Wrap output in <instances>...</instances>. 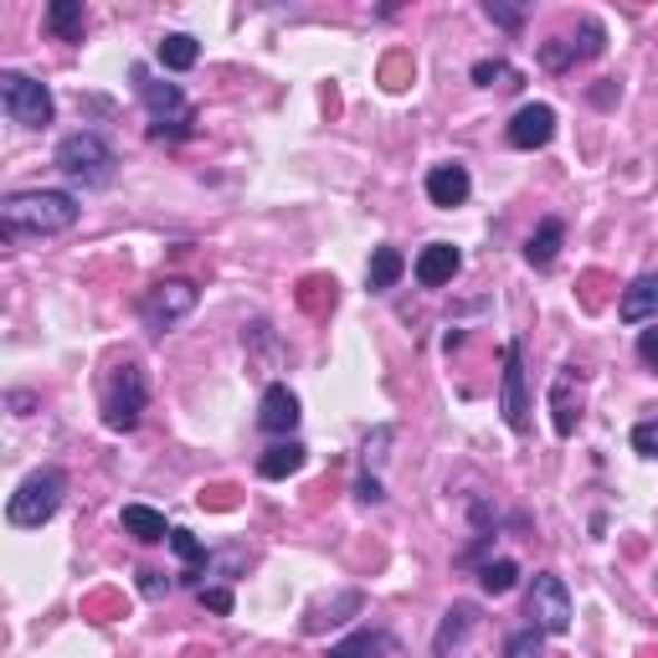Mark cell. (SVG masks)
Listing matches in <instances>:
<instances>
[{"mask_svg": "<svg viewBox=\"0 0 658 658\" xmlns=\"http://www.w3.org/2000/svg\"><path fill=\"white\" fill-rule=\"evenodd\" d=\"M78 212V196H68V190H16L0 206V227H6V237H21V232L52 237V232H68Z\"/></svg>", "mask_w": 658, "mask_h": 658, "instance_id": "obj_1", "label": "cell"}, {"mask_svg": "<svg viewBox=\"0 0 658 658\" xmlns=\"http://www.w3.org/2000/svg\"><path fill=\"white\" fill-rule=\"evenodd\" d=\"M114 165H119V155L108 149L104 135H94V129H78V135H68L62 145H57V170L68 175V180H78V186H108L114 180Z\"/></svg>", "mask_w": 658, "mask_h": 658, "instance_id": "obj_2", "label": "cell"}, {"mask_svg": "<svg viewBox=\"0 0 658 658\" xmlns=\"http://www.w3.org/2000/svg\"><path fill=\"white\" fill-rule=\"evenodd\" d=\"M62 494H68V479H62L57 469H37L31 479H21V489L11 494V504H6V520H11L16 530H41V524L57 514Z\"/></svg>", "mask_w": 658, "mask_h": 658, "instance_id": "obj_3", "label": "cell"}, {"mask_svg": "<svg viewBox=\"0 0 658 658\" xmlns=\"http://www.w3.org/2000/svg\"><path fill=\"white\" fill-rule=\"evenodd\" d=\"M135 82H139V98L149 108V135L155 139H186L196 114H190L186 94L175 88V82H155L149 68H135Z\"/></svg>", "mask_w": 658, "mask_h": 658, "instance_id": "obj_4", "label": "cell"}, {"mask_svg": "<svg viewBox=\"0 0 658 658\" xmlns=\"http://www.w3.org/2000/svg\"><path fill=\"white\" fill-rule=\"evenodd\" d=\"M145 402H149L145 371H139L135 361L114 365V376L104 381V422H108V428H114V432H135Z\"/></svg>", "mask_w": 658, "mask_h": 658, "instance_id": "obj_5", "label": "cell"}, {"mask_svg": "<svg viewBox=\"0 0 658 658\" xmlns=\"http://www.w3.org/2000/svg\"><path fill=\"white\" fill-rule=\"evenodd\" d=\"M0 108H6L11 124H21V129H47L57 114L52 94H47L37 78H27V72H0Z\"/></svg>", "mask_w": 658, "mask_h": 658, "instance_id": "obj_6", "label": "cell"}, {"mask_svg": "<svg viewBox=\"0 0 658 658\" xmlns=\"http://www.w3.org/2000/svg\"><path fill=\"white\" fill-rule=\"evenodd\" d=\"M524 612H530V628H540L546 638H561V632L571 628V591H566V581L556 577V571H540L536 587H530Z\"/></svg>", "mask_w": 658, "mask_h": 658, "instance_id": "obj_7", "label": "cell"}, {"mask_svg": "<svg viewBox=\"0 0 658 658\" xmlns=\"http://www.w3.org/2000/svg\"><path fill=\"white\" fill-rule=\"evenodd\" d=\"M196 283H186V278H165V283H155L145 294V304H139V314H145V324L155 330V335H165V330H175V324L186 320L190 310H196Z\"/></svg>", "mask_w": 658, "mask_h": 658, "instance_id": "obj_8", "label": "cell"}, {"mask_svg": "<svg viewBox=\"0 0 658 658\" xmlns=\"http://www.w3.org/2000/svg\"><path fill=\"white\" fill-rule=\"evenodd\" d=\"M499 412L514 432H530V391H524L520 345H504V376H499Z\"/></svg>", "mask_w": 658, "mask_h": 658, "instance_id": "obj_9", "label": "cell"}, {"mask_svg": "<svg viewBox=\"0 0 658 658\" xmlns=\"http://www.w3.org/2000/svg\"><path fill=\"white\" fill-rule=\"evenodd\" d=\"M510 145L514 149H540V145H551L556 139V108L551 104H524L520 114L510 119Z\"/></svg>", "mask_w": 658, "mask_h": 658, "instance_id": "obj_10", "label": "cell"}, {"mask_svg": "<svg viewBox=\"0 0 658 658\" xmlns=\"http://www.w3.org/2000/svg\"><path fill=\"white\" fill-rule=\"evenodd\" d=\"M469 190H473L469 165L448 160V165H432V170H428V202L443 206V212H453V206L469 202Z\"/></svg>", "mask_w": 658, "mask_h": 658, "instance_id": "obj_11", "label": "cell"}, {"mask_svg": "<svg viewBox=\"0 0 658 658\" xmlns=\"http://www.w3.org/2000/svg\"><path fill=\"white\" fill-rule=\"evenodd\" d=\"M298 396L288 386H268L263 391V406H257V428L273 432V438H288V432L298 428Z\"/></svg>", "mask_w": 658, "mask_h": 658, "instance_id": "obj_12", "label": "cell"}, {"mask_svg": "<svg viewBox=\"0 0 658 658\" xmlns=\"http://www.w3.org/2000/svg\"><path fill=\"white\" fill-rule=\"evenodd\" d=\"M463 268V253H458L453 243H432V247H422L416 253V283L422 288H443V283H453V273Z\"/></svg>", "mask_w": 658, "mask_h": 658, "instance_id": "obj_13", "label": "cell"}, {"mask_svg": "<svg viewBox=\"0 0 658 658\" xmlns=\"http://www.w3.org/2000/svg\"><path fill=\"white\" fill-rule=\"evenodd\" d=\"M473 622H479V607H473V602H453V607H448V618H443V628H438V638H432V654L453 658L458 648H463V638L473 632Z\"/></svg>", "mask_w": 658, "mask_h": 658, "instance_id": "obj_14", "label": "cell"}, {"mask_svg": "<svg viewBox=\"0 0 658 658\" xmlns=\"http://www.w3.org/2000/svg\"><path fill=\"white\" fill-rule=\"evenodd\" d=\"M618 314H622V324L658 320V273H644V278H632V288H622Z\"/></svg>", "mask_w": 658, "mask_h": 658, "instance_id": "obj_15", "label": "cell"}, {"mask_svg": "<svg viewBox=\"0 0 658 658\" xmlns=\"http://www.w3.org/2000/svg\"><path fill=\"white\" fill-rule=\"evenodd\" d=\"M124 536H135L139 546H160V540H170V524H165L160 510H149V504H124Z\"/></svg>", "mask_w": 658, "mask_h": 658, "instance_id": "obj_16", "label": "cell"}, {"mask_svg": "<svg viewBox=\"0 0 658 658\" xmlns=\"http://www.w3.org/2000/svg\"><path fill=\"white\" fill-rule=\"evenodd\" d=\"M561 243H566V227L556 216H546V222L530 232V243H524V263H530V268H551L556 257H561Z\"/></svg>", "mask_w": 658, "mask_h": 658, "instance_id": "obj_17", "label": "cell"}, {"mask_svg": "<svg viewBox=\"0 0 658 658\" xmlns=\"http://www.w3.org/2000/svg\"><path fill=\"white\" fill-rule=\"evenodd\" d=\"M47 31H52L57 41H82V31H88L82 0H52V6H47Z\"/></svg>", "mask_w": 658, "mask_h": 658, "instance_id": "obj_18", "label": "cell"}, {"mask_svg": "<svg viewBox=\"0 0 658 658\" xmlns=\"http://www.w3.org/2000/svg\"><path fill=\"white\" fill-rule=\"evenodd\" d=\"M304 458H310V448L288 438V443H273L268 453L257 458V473H263V479H288V473L304 469Z\"/></svg>", "mask_w": 658, "mask_h": 658, "instance_id": "obj_19", "label": "cell"}, {"mask_svg": "<svg viewBox=\"0 0 658 658\" xmlns=\"http://www.w3.org/2000/svg\"><path fill=\"white\" fill-rule=\"evenodd\" d=\"M155 57H160L165 72H190V68H196V57H202V41L190 37V31H170Z\"/></svg>", "mask_w": 658, "mask_h": 658, "instance_id": "obj_20", "label": "cell"}, {"mask_svg": "<svg viewBox=\"0 0 658 658\" xmlns=\"http://www.w3.org/2000/svg\"><path fill=\"white\" fill-rule=\"evenodd\" d=\"M402 273H406V257L396 253V247H376V253H371V268H365V283H371V294H386V288H396Z\"/></svg>", "mask_w": 658, "mask_h": 658, "instance_id": "obj_21", "label": "cell"}, {"mask_svg": "<svg viewBox=\"0 0 658 658\" xmlns=\"http://www.w3.org/2000/svg\"><path fill=\"white\" fill-rule=\"evenodd\" d=\"M324 658H391V638L386 632H350L345 644H335Z\"/></svg>", "mask_w": 658, "mask_h": 658, "instance_id": "obj_22", "label": "cell"}, {"mask_svg": "<svg viewBox=\"0 0 658 658\" xmlns=\"http://www.w3.org/2000/svg\"><path fill=\"white\" fill-rule=\"evenodd\" d=\"M170 551L180 556V561H186V571H190V577H202V571H206V561H212V556H206V546H202V540L190 536V530H180V524H175V530H170Z\"/></svg>", "mask_w": 658, "mask_h": 658, "instance_id": "obj_23", "label": "cell"}, {"mask_svg": "<svg viewBox=\"0 0 658 658\" xmlns=\"http://www.w3.org/2000/svg\"><path fill=\"white\" fill-rule=\"evenodd\" d=\"M473 82L479 88H520V72L504 57H484V62H473Z\"/></svg>", "mask_w": 658, "mask_h": 658, "instance_id": "obj_24", "label": "cell"}, {"mask_svg": "<svg viewBox=\"0 0 658 658\" xmlns=\"http://www.w3.org/2000/svg\"><path fill=\"white\" fill-rule=\"evenodd\" d=\"M514 581H520V566H514V561H489L484 571H479V587H484L489 597H504Z\"/></svg>", "mask_w": 658, "mask_h": 658, "instance_id": "obj_25", "label": "cell"}, {"mask_svg": "<svg viewBox=\"0 0 658 658\" xmlns=\"http://www.w3.org/2000/svg\"><path fill=\"white\" fill-rule=\"evenodd\" d=\"M577 406H571V371H566V376H556V432H561V438H571V432H577Z\"/></svg>", "mask_w": 658, "mask_h": 658, "instance_id": "obj_26", "label": "cell"}, {"mask_svg": "<svg viewBox=\"0 0 658 658\" xmlns=\"http://www.w3.org/2000/svg\"><path fill=\"white\" fill-rule=\"evenodd\" d=\"M540 654H546V632L540 628L510 632V644H504V658H540Z\"/></svg>", "mask_w": 658, "mask_h": 658, "instance_id": "obj_27", "label": "cell"}, {"mask_svg": "<svg viewBox=\"0 0 658 658\" xmlns=\"http://www.w3.org/2000/svg\"><path fill=\"white\" fill-rule=\"evenodd\" d=\"M540 62H546L551 72H566L571 62H577V47H571V41H546V47H540Z\"/></svg>", "mask_w": 658, "mask_h": 658, "instance_id": "obj_28", "label": "cell"}, {"mask_svg": "<svg viewBox=\"0 0 658 658\" xmlns=\"http://www.w3.org/2000/svg\"><path fill=\"white\" fill-rule=\"evenodd\" d=\"M632 448L644 458H658V422H638V428H632Z\"/></svg>", "mask_w": 658, "mask_h": 658, "instance_id": "obj_29", "label": "cell"}, {"mask_svg": "<svg viewBox=\"0 0 658 658\" xmlns=\"http://www.w3.org/2000/svg\"><path fill=\"white\" fill-rule=\"evenodd\" d=\"M484 11H489V21H499L504 31H520V21H524V11H514V6H499V0H489Z\"/></svg>", "mask_w": 658, "mask_h": 658, "instance_id": "obj_30", "label": "cell"}, {"mask_svg": "<svg viewBox=\"0 0 658 658\" xmlns=\"http://www.w3.org/2000/svg\"><path fill=\"white\" fill-rule=\"evenodd\" d=\"M391 438H396V432H391V428H376V438L365 443V469H371V463H381V458H386Z\"/></svg>", "mask_w": 658, "mask_h": 658, "instance_id": "obj_31", "label": "cell"}, {"mask_svg": "<svg viewBox=\"0 0 658 658\" xmlns=\"http://www.w3.org/2000/svg\"><path fill=\"white\" fill-rule=\"evenodd\" d=\"M202 602L212 607V612H222V618H227V612H232V591L227 587H202Z\"/></svg>", "mask_w": 658, "mask_h": 658, "instance_id": "obj_32", "label": "cell"}, {"mask_svg": "<svg viewBox=\"0 0 658 658\" xmlns=\"http://www.w3.org/2000/svg\"><path fill=\"white\" fill-rule=\"evenodd\" d=\"M355 494H361L365 504H381V499H386V489H381V479H371V473H361V484H355Z\"/></svg>", "mask_w": 658, "mask_h": 658, "instance_id": "obj_33", "label": "cell"}, {"mask_svg": "<svg viewBox=\"0 0 658 658\" xmlns=\"http://www.w3.org/2000/svg\"><path fill=\"white\" fill-rule=\"evenodd\" d=\"M139 591H145V597H160V591H170V581H165L160 571H139Z\"/></svg>", "mask_w": 658, "mask_h": 658, "instance_id": "obj_34", "label": "cell"}, {"mask_svg": "<svg viewBox=\"0 0 658 658\" xmlns=\"http://www.w3.org/2000/svg\"><path fill=\"white\" fill-rule=\"evenodd\" d=\"M638 355H644L648 365H658V330H644V335H638Z\"/></svg>", "mask_w": 658, "mask_h": 658, "instance_id": "obj_35", "label": "cell"}, {"mask_svg": "<svg viewBox=\"0 0 658 658\" xmlns=\"http://www.w3.org/2000/svg\"><path fill=\"white\" fill-rule=\"evenodd\" d=\"M11 406H16V416H27V412H31V396H27V391H16Z\"/></svg>", "mask_w": 658, "mask_h": 658, "instance_id": "obj_36", "label": "cell"}]
</instances>
